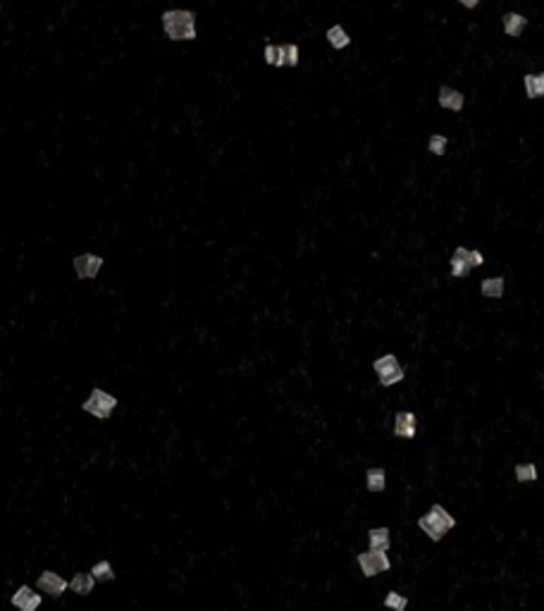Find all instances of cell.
<instances>
[{"instance_id": "obj_16", "label": "cell", "mask_w": 544, "mask_h": 611, "mask_svg": "<svg viewBox=\"0 0 544 611\" xmlns=\"http://www.w3.org/2000/svg\"><path fill=\"white\" fill-rule=\"evenodd\" d=\"M527 98H542L544 96V72L540 74H525L523 79Z\"/></svg>"}, {"instance_id": "obj_3", "label": "cell", "mask_w": 544, "mask_h": 611, "mask_svg": "<svg viewBox=\"0 0 544 611\" xmlns=\"http://www.w3.org/2000/svg\"><path fill=\"white\" fill-rule=\"evenodd\" d=\"M82 408L86 411V413L94 415V418L107 420L112 415V411L117 408V399L112 397V394L103 392V389H94V392L89 394V399L82 404Z\"/></svg>"}, {"instance_id": "obj_9", "label": "cell", "mask_w": 544, "mask_h": 611, "mask_svg": "<svg viewBox=\"0 0 544 611\" xmlns=\"http://www.w3.org/2000/svg\"><path fill=\"white\" fill-rule=\"evenodd\" d=\"M67 587H69V583L55 571H43L39 576V580H36V590L48 592V594H53V597H60Z\"/></svg>"}, {"instance_id": "obj_23", "label": "cell", "mask_w": 544, "mask_h": 611, "mask_svg": "<svg viewBox=\"0 0 544 611\" xmlns=\"http://www.w3.org/2000/svg\"><path fill=\"white\" fill-rule=\"evenodd\" d=\"M446 137H441V134H432V137L428 139V150L435 155H444L446 153Z\"/></svg>"}, {"instance_id": "obj_15", "label": "cell", "mask_w": 544, "mask_h": 611, "mask_svg": "<svg viewBox=\"0 0 544 611\" xmlns=\"http://www.w3.org/2000/svg\"><path fill=\"white\" fill-rule=\"evenodd\" d=\"M96 578L91 576V573H77V576L72 578V583H69V587H72V592L82 594V597H86V594L94 592V585H96Z\"/></svg>"}, {"instance_id": "obj_1", "label": "cell", "mask_w": 544, "mask_h": 611, "mask_svg": "<svg viewBox=\"0 0 544 611\" xmlns=\"http://www.w3.org/2000/svg\"><path fill=\"white\" fill-rule=\"evenodd\" d=\"M163 29L172 41H193L196 39V15L191 10H165L163 12Z\"/></svg>"}, {"instance_id": "obj_4", "label": "cell", "mask_w": 544, "mask_h": 611, "mask_svg": "<svg viewBox=\"0 0 544 611\" xmlns=\"http://www.w3.org/2000/svg\"><path fill=\"white\" fill-rule=\"evenodd\" d=\"M263 55H265V62L272 64V67H296L299 64V46L296 43H282V46L267 43Z\"/></svg>"}, {"instance_id": "obj_21", "label": "cell", "mask_w": 544, "mask_h": 611, "mask_svg": "<svg viewBox=\"0 0 544 611\" xmlns=\"http://www.w3.org/2000/svg\"><path fill=\"white\" fill-rule=\"evenodd\" d=\"M537 478H540V475H537L535 463H518V466H516V480H518V483H535Z\"/></svg>"}, {"instance_id": "obj_14", "label": "cell", "mask_w": 544, "mask_h": 611, "mask_svg": "<svg viewBox=\"0 0 544 611\" xmlns=\"http://www.w3.org/2000/svg\"><path fill=\"white\" fill-rule=\"evenodd\" d=\"M502 24H504V31L509 36H520L527 26V17L525 15H518V12H506L502 17Z\"/></svg>"}, {"instance_id": "obj_6", "label": "cell", "mask_w": 544, "mask_h": 611, "mask_svg": "<svg viewBox=\"0 0 544 611\" xmlns=\"http://www.w3.org/2000/svg\"><path fill=\"white\" fill-rule=\"evenodd\" d=\"M484 258L480 251H475V248L471 251V248L466 246H459L454 251V256H451V275H454V277H466L473 268H480Z\"/></svg>"}, {"instance_id": "obj_2", "label": "cell", "mask_w": 544, "mask_h": 611, "mask_svg": "<svg viewBox=\"0 0 544 611\" xmlns=\"http://www.w3.org/2000/svg\"><path fill=\"white\" fill-rule=\"evenodd\" d=\"M418 528L423 530V533L428 535L432 542H439V540L444 537L449 530L456 528V518L451 516V513L446 511L441 504H435L432 509L425 513V516L418 518Z\"/></svg>"}, {"instance_id": "obj_19", "label": "cell", "mask_w": 544, "mask_h": 611, "mask_svg": "<svg viewBox=\"0 0 544 611\" xmlns=\"http://www.w3.org/2000/svg\"><path fill=\"white\" fill-rule=\"evenodd\" d=\"M480 291H482V296H487V299H502L504 296V277L482 279Z\"/></svg>"}, {"instance_id": "obj_24", "label": "cell", "mask_w": 544, "mask_h": 611, "mask_svg": "<svg viewBox=\"0 0 544 611\" xmlns=\"http://www.w3.org/2000/svg\"><path fill=\"white\" fill-rule=\"evenodd\" d=\"M459 3L463 5V8L473 10V8H477V3H480V0H459Z\"/></svg>"}, {"instance_id": "obj_5", "label": "cell", "mask_w": 544, "mask_h": 611, "mask_svg": "<svg viewBox=\"0 0 544 611\" xmlns=\"http://www.w3.org/2000/svg\"><path fill=\"white\" fill-rule=\"evenodd\" d=\"M373 370L377 372V377H380L382 387H392V385H396V382L403 380V368H401V363H398V359L394 354L380 356V359L373 363Z\"/></svg>"}, {"instance_id": "obj_17", "label": "cell", "mask_w": 544, "mask_h": 611, "mask_svg": "<svg viewBox=\"0 0 544 611\" xmlns=\"http://www.w3.org/2000/svg\"><path fill=\"white\" fill-rule=\"evenodd\" d=\"M365 488L370 492H385L387 488L385 468H368V473H365Z\"/></svg>"}, {"instance_id": "obj_18", "label": "cell", "mask_w": 544, "mask_h": 611, "mask_svg": "<svg viewBox=\"0 0 544 611\" xmlns=\"http://www.w3.org/2000/svg\"><path fill=\"white\" fill-rule=\"evenodd\" d=\"M327 43H330L332 48H337V51H342V48H346L349 43H351V36L346 34V29H344V26L335 24V26H330V29H327Z\"/></svg>"}, {"instance_id": "obj_13", "label": "cell", "mask_w": 544, "mask_h": 611, "mask_svg": "<svg viewBox=\"0 0 544 611\" xmlns=\"http://www.w3.org/2000/svg\"><path fill=\"white\" fill-rule=\"evenodd\" d=\"M368 544L373 551H387L392 547L389 528H370L368 530Z\"/></svg>"}, {"instance_id": "obj_12", "label": "cell", "mask_w": 544, "mask_h": 611, "mask_svg": "<svg viewBox=\"0 0 544 611\" xmlns=\"http://www.w3.org/2000/svg\"><path fill=\"white\" fill-rule=\"evenodd\" d=\"M437 103H439L441 107H444V110L459 112V110H463V105H466V96H463L461 91L451 89V86H439Z\"/></svg>"}, {"instance_id": "obj_22", "label": "cell", "mask_w": 544, "mask_h": 611, "mask_svg": "<svg viewBox=\"0 0 544 611\" xmlns=\"http://www.w3.org/2000/svg\"><path fill=\"white\" fill-rule=\"evenodd\" d=\"M385 607L392 609V611H406L408 597H403V594H398V592H389L385 597Z\"/></svg>"}, {"instance_id": "obj_20", "label": "cell", "mask_w": 544, "mask_h": 611, "mask_svg": "<svg viewBox=\"0 0 544 611\" xmlns=\"http://www.w3.org/2000/svg\"><path fill=\"white\" fill-rule=\"evenodd\" d=\"M91 576L96 578V580L98 583H110V580H115V571H112V566H110V561H98V564L94 566V569H91Z\"/></svg>"}, {"instance_id": "obj_7", "label": "cell", "mask_w": 544, "mask_h": 611, "mask_svg": "<svg viewBox=\"0 0 544 611\" xmlns=\"http://www.w3.org/2000/svg\"><path fill=\"white\" fill-rule=\"evenodd\" d=\"M358 566L360 571H363L365 578H373L377 576V573H385L392 569V561L389 556H387V551H360L358 554Z\"/></svg>"}, {"instance_id": "obj_10", "label": "cell", "mask_w": 544, "mask_h": 611, "mask_svg": "<svg viewBox=\"0 0 544 611\" xmlns=\"http://www.w3.org/2000/svg\"><path fill=\"white\" fill-rule=\"evenodd\" d=\"M416 428H418L416 413H411V411H398L394 415V435L398 440H413V437H416Z\"/></svg>"}, {"instance_id": "obj_8", "label": "cell", "mask_w": 544, "mask_h": 611, "mask_svg": "<svg viewBox=\"0 0 544 611\" xmlns=\"http://www.w3.org/2000/svg\"><path fill=\"white\" fill-rule=\"evenodd\" d=\"M100 268H103V258L96 253H82L74 258V273L79 279H94L100 273Z\"/></svg>"}, {"instance_id": "obj_11", "label": "cell", "mask_w": 544, "mask_h": 611, "mask_svg": "<svg viewBox=\"0 0 544 611\" xmlns=\"http://www.w3.org/2000/svg\"><path fill=\"white\" fill-rule=\"evenodd\" d=\"M10 602H12V607L19 609V611H36L41 607V594L31 590L29 585H21L19 590L12 594V599H10Z\"/></svg>"}]
</instances>
